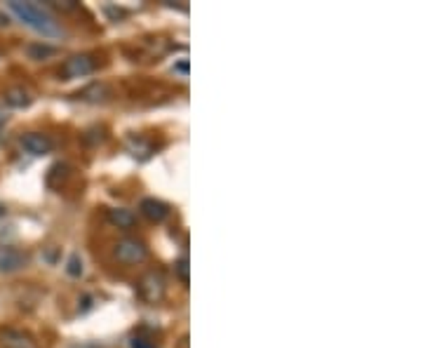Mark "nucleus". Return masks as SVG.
Returning <instances> with one entry per match:
<instances>
[{"label": "nucleus", "mask_w": 423, "mask_h": 348, "mask_svg": "<svg viewBox=\"0 0 423 348\" xmlns=\"http://www.w3.org/2000/svg\"><path fill=\"white\" fill-rule=\"evenodd\" d=\"M8 10L21 21V24L29 26V29H33L36 33H40V36H45V38L64 36V29L59 26L57 16L49 12L47 8H43V5H38V3H19V0H12V3H8Z\"/></svg>", "instance_id": "f257e3e1"}, {"label": "nucleus", "mask_w": 423, "mask_h": 348, "mask_svg": "<svg viewBox=\"0 0 423 348\" xmlns=\"http://www.w3.org/2000/svg\"><path fill=\"white\" fill-rule=\"evenodd\" d=\"M113 254L120 264L134 266V264H141L148 259V247L144 240H139V237H123V240L115 242Z\"/></svg>", "instance_id": "f03ea898"}, {"label": "nucleus", "mask_w": 423, "mask_h": 348, "mask_svg": "<svg viewBox=\"0 0 423 348\" xmlns=\"http://www.w3.org/2000/svg\"><path fill=\"white\" fill-rule=\"evenodd\" d=\"M97 69V59L92 54H73L62 64V78L64 80H75V78H85V76L95 73Z\"/></svg>", "instance_id": "7ed1b4c3"}, {"label": "nucleus", "mask_w": 423, "mask_h": 348, "mask_svg": "<svg viewBox=\"0 0 423 348\" xmlns=\"http://www.w3.org/2000/svg\"><path fill=\"white\" fill-rule=\"evenodd\" d=\"M136 292L146 303H158L165 297V278L160 270H148L136 285Z\"/></svg>", "instance_id": "20e7f679"}, {"label": "nucleus", "mask_w": 423, "mask_h": 348, "mask_svg": "<svg viewBox=\"0 0 423 348\" xmlns=\"http://www.w3.org/2000/svg\"><path fill=\"white\" fill-rule=\"evenodd\" d=\"M29 252L19 250V247L0 245V273H16V270L29 266Z\"/></svg>", "instance_id": "39448f33"}, {"label": "nucleus", "mask_w": 423, "mask_h": 348, "mask_svg": "<svg viewBox=\"0 0 423 348\" xmlns=\"http://www.w3.org/2000/svg\"><path fill=\"white\" fill-rule=\"evenodd\" d=\"M21 148L31 156L40 158V156H47L52 151V139L47 135H40V132H26L21 137Z\"/></svg>", "instance_id": "423d86ee"}, {"label": "nucleus", "mask_w": 423, "mask_h": 348, "mask_svg": "<svg viewBox=\"0 0 423 348\" xmlns=\"http://www.w3.org/2000/svg\"><path fill=\"white\" fill-rule=\"evenodd\" d=\"M139 209L146 219H151V222H156V224H160L169 217V205H165L158 198H144V200L139 202Z\"/></svg>", "instance_id": "0eeeda50"}, {"label": "nucleus", "mask_w": 423, "mask_h": 348, "mask_svg": "<svg viewBox=\"0 0 423 348\" xmlns=\"http://www.w3.org/2000/svg\"><path fill=\"white\" fill-rule=\"evenodd\" d=\"M108 222L113 226H118V229L123 231H130L136 226V217L132 209H125V207H115V209H108Z\"/></svg>", "instance_id": "6e6552de"}, {"label": "nucleus", "mask_w": 423, "mask_h": 348, "mask_svg": "<svg viewBox=\"0 0 423 348\" xmlns=\"http://www.w3.org/2000/svg\"><path fill=\"white\" fill-rule=\"evenodd\" d=\"M33 97L29 90H24V87H10L8 92H5V104L12 108H26L31 106Z\"/></svg>", "instance_id": "1a4fd4ad"}, {"label": "nucleus", "mask_w": 423, "mask_h": 348, "mask_svg": "<svg viewBox=\"0 0 423 348\" xmlns=\"http://www.w3.org/2000/svg\"><path fill=\"white\" fill-rule=\"evenodd\" d=\"M3 346L5 348H36L29 334L14 332V329H8V332L3 334Z\"/></svg>", "instance_id": "9d476101"}, {"label": "nucleus", "mask_w": 423, "mask_h": 348, "mask_svg": "<svg viewBox=\"0 0 423 348\" xmlns=\"http://www.w3.org/2000/svg\"><path fill=\"white\" fill-rule=\"evenodd\" d=\"M26 52H29L31 59H45L49 54H54V47L49 45H29L26 47Z\"/></svg>", "instance_id": "9b49d317"}, {"label": "nucleus", "mask_w": 423, "mask_h": 348, "mask_svg": "<svg viewBox=\"0 0 423 348\" xmlns=\"http://www.w3.org/2000/svg\"><path fill=\"white\" fill-rule=\"evenodd\" d=\"M177 273H179L181 283L189 285V259H186V257H181L179 262H177Z\"/></svg>", "instance_id": "f8f14e48"}, {"label": "nucleus", "mask_w": 423, "mask_h": 348, "mask_svg": "<svg viewBox=\"0 0 423 348\" xmlns=\"http://www.w3.org/2000/svg\"><path fill=\"white\" fill-rule=\"evenodd\" d=\"M69 273H71V275H80V273H82V262L78 259V254H73V257H71V262H69Z\"/></svg>", "instance_id": "ddd939ff"}, {"label": "nucleus", "mask_w": 423, "mask_h": 348, "mask_svg": "<svg viewBox=\"0 0 423 348\" xmlns=\"http://www.w3.org/2000/svg\"><path fill=\"white\" fill-rule=\"evenodd\" d=\"M132 348H156L148 339H141V336H134L132 339Z\"/></svg>", "instance_id": "4468645a"}, {"label": "nucleus", "mask_w": 423, "mask_h": 348, "mask_svg": "<svg viewBox=\"0 0 423 348\" xmlns=\"http://www.w3.org/2000/svg\"><path fill=\"white\" fill-rule=\"evenodd\" d=\"M177 69H179V71H181V73H184V76L189 73V64H186V62H184V64H179Z\"/></svg>", "instance_id": "2eb2a0df"}, {"label": "nucleus", "mask_w": 423, "mask_h": 348, "mask_svg": "<svg viewBox=\"0 0 423 348\" xmlns=\"http://www.w3.org/2000/svg\"><path fill=\"white\" fill-rule=\"evenodd\" d=\"M5 120H8V115H5V113H3V108H0V125H3Z\"/></svg>", "instance_id": "dca6fc26"}, {"label": "nucleus", "mask_w": 423, "mask_h": 348, "mask_svg": "<svg viewBox=\"0 0 423 348\" xmlns=\"http://www.w3.org/2000/svg\"><path fill=\"white\" fill-rule=\"evenodd\" d=\"M3 217H5V205L0 202V219H3Z\"/></svg>", "instance_id": "f3484780"}]
</instances>
